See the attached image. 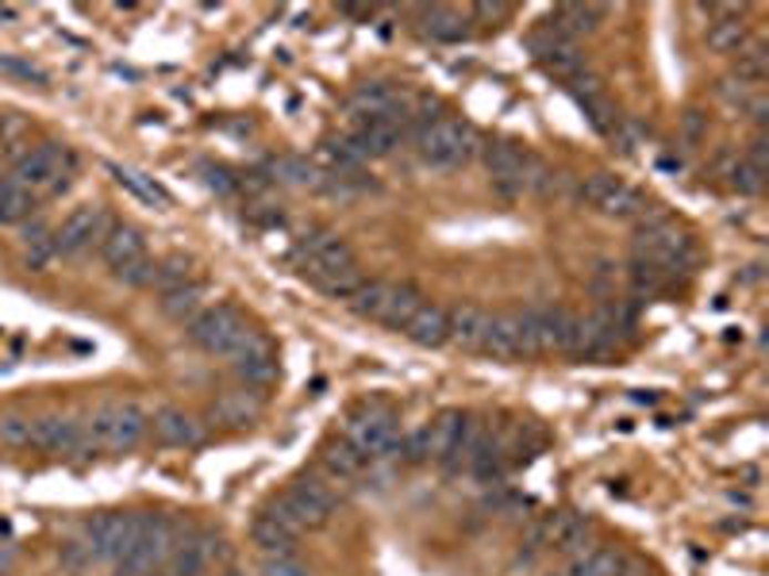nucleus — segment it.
<instances>
[{
    "instance_id": "f257e3e1",
    "label": "nucleus",
    "mask_w": 769,
    "mask_h": 576,
    "mask_svg": "<svg viewBox=\"0 0 769 576\" xmlns=\"http://www.w3.org/2000/svg\"><path fill=\"white\" fill-rule=\"evenodd\" d=\"M297 266L320 292L335 296V300H350L358 285L366 281L350 243L335 230H308L297 243Z\"/></svg>"
},
{
    "instance_id": "f03ea898",
    "label": "nucleus",
    "mask_w": 769,
    "mask_h": 576,
    "mask_svg": "<svg viewBox=\"0 0 769 576\" xmlns=\"http://www.w3.org/2000/svg\"><path fill=\"white\" fill-rule=\"evenodd\" d=\"M151 431V419L139 403H104L89 426H81V454H96V450H109V454H124L135 450L139 442Z\"/></svg>"
},
{
    "instance_id": "7ed1b4c3",
    "label": "nucleus",
    "mask_w": 769,
    "mask_h": 576,
    "mask_svg": "<svg viewBox=\"0 0 769 576\" xmlns=\"http://www.w3.org/2000/svg\"><path fill=\"white\" fill-rule=\"evenodd\" d=\"M347 304L358 319H370V323L404 331L408 319L423 308V296H420V288L408 281H362Z\"/></svg>"
},
{
    "instance_id": "20e7f679",
    "label": "nucleus",
    "mask_w": 769,
    "mask_h": 576,
    "mask_svg": "<svg viewBox=\"0 0 769 576\" xmlns=\"http://www.w3.org/2000/svg\"><path fill=\"white\" fill-rule=\"evenodd\" d=\"M420 158L435 169H458L481 151V135L458 115H435V120H423L420 127Z\"/></svg>"
},
{
    "instance_id": "39448f33",
    "label": "nucleus",
    "mask_w": 769,
    "mask_h": 576,
    "mask_svg": "<svg viewBox=\"0 0 769 576\" xmlns=\"http://www.w3.org/2000/svg\"><path fill=\"white\" fill-rule=\"evenodd\" d=\"M635 258L677 277V269H685L693 258V238L666 212H646L639 219V235H635Z\"/></svg>"
},
{
    "instance_id": "423d86ee",
    "label": "nucleus",
    "mask_w": 769,
    "mask_h": 576,
    "mask_svg": "<svg viewBox=\"0 0 769 576\" xmlns=\"http://www.w3.org/2000/svg\"><path fill=\"white\" fill-rule=\"evenodd\" d=\"M185 331H189V339L201 346L204 353L232 358V353L247 342V335L255 331V327L247 323V316H243L235 304H216V308H204Z\"/></svg>"
},
{
    "instance_id": "0eeeda50",
    "label": "nucleus",
    "mask_w": 769,
    "mask_h": 576,
    "mask_svg": "<svg viewBox=\"0 0 769 576\" xmlns=\"http://www.w3.org/2000/svg\"><path fill=\"white\" fill-rule=\"evenodd\" d=\"M485 169L504 193H527V188H546L551 173L535 154H527L520 143H485Z\"/></svg>"
},
{
    "instance_id": "6e6552de",
    "label": "nucleus",
    "mask_w": 769,
    "mask_h": 576,
    "mask_svg": "<svg viewBox=\"0 0 769 576\" xmlns=\"http://www.w3.org/2000/svg\"><path fill=\"white\" fill-rule=\"evenodd\" d=\"M342 439L358 450L366 461L378 457H392L400 450V423L389 408H358L355 415L347 419V434Z\"/></svg>"
},
{
    "instance_id": "1a4fd4ad",
    "label": "nucleus",
    "mask_w": 769,
    "mask_h": 576,
    "mask_svg": "<svg viewBox=\"0 0 769 576\" xmlns=\"http://www.w3.org/2000/svg\"><path fill=\"white\" fill-rule=\"evenodd\" d=\"M70 169H73V158L65 154L62 143H39L35 151H28L16 162L8 177L39 196V193H62V188L70 185Z\"/></svg>"
},
{
    "instance_id": "9d476101",
    "label": "nucleus",
    "mask_w": 769,
    "mask_h": 576,
    "mask_svg": "<svg viewBox=\"0 0 769 576\" xmlns=\"http://www.w3.org/2000/svg\"><path fill=\"white\" fill-rule=\"evenodd\" d=\"M581 200L612 219H643L650 212V204H646L639 188L627 185L616 173H593V177L581 181Z\"/></svg>"
},
{
    "instance_id": "9b49d317",
    "label": "nucleus",
    "mask_w": 769,
    "mask_h": 576,
    "mask_svg": "<svg viewBox=\"0 0 769 576\" xmlns=\"http://www.w3.org/2000/svg\"><path fill=\"white\" fill-rule=\"evenodd\" d=\"M481 353L496 361H515V358H535V335H531L527 311H501L489 316V331L481 342Z\"/></svg>"
},
{
    "instance_id": "f8f14e48",
    "label": "nucleus",
    "mask_w": 769,
    "mask_h": 576,
    "mask_svg": "<svg viewBox=\"0 0 769 576\" xmlns=\"http://www.w3.org/2000/svg\"><path fill=\"white\" fill-rule=\"evenodd\" d=\"M112 230V216L104 208H78L65 224L54 230V254H85V250H101V243Z\"/></svg>"
},
{
    "instance_id": "ddd939ff",
    "label": "nucleus",
    "mask_w": 769,
    "mask_h": 576,
    "mask_svg": "<svg viewBox=\"0 0 769 576\" xmlns=\"http://www.w3.org/2000/svg\"><path fill=\"white\" fill-rule=\"evenodd\" d=\"M531 54H535V62L543 65L546 73H554V78L558 81H574L577 73H585L588 65H585V58H581V51H577V43L574 39H566L562 35V31H554L551 23H546L543 31H535V35H531Z\"/></svg>"
},
{
    "instance_id": "4468645a",
    "label": "nucleus",
    "mask_w": 769,
    "mask_h": 576,
    "mask_svg": "<svg viewBox=\"0 0 769 576\" xmlns=\"http://www.w3.org/2000/svg\"><path fill=\"white\" fill-rule=\"evenodd\" d=\"M89 542L96 562H124L127 549L139 538V512L135 515H101L89 523Z\"/></svg>"
},
{
    "instance_id": "2eb2a0df",
    "label": "nucleus",
    "mask_w": 769,
    "mask_h": 576,
    "mask_svg": "<svg viewBox=\"0 0 769 576\" xmlns=\"http://www.w3.org/2000/svg\"><path fill=\"white\" fill-rule=\"evenodd\" d=\"M285 500H289V507L297 512L305 531L327 526L335 515V492H331V484L320 481V476H308V473L297 476V481L289 484V492H285Z\"/></svg>"
},
{
    "instance_id": "dca6fc26",
    "label": "nucleus",
    "mask_w": 769,
    "mask_h": 576,
    "mask_svg": "<svg viewBox=\"0 0 769 576\" xmlns=\"http://www.w3.org/2000/svg\"><path fill=\"white\" fill-rule=\"evenodd\" d=\"M232 369L247 389H269L277 381V350L266 335L250 331L247 342L232 353Z\"/></svg>"
},
{
    "instance_id": "f3484780",
    "label": "nucleus",
    "mask_w": 769,
    "mask_h": 576,
    "mask_svg": "<svg viewBox=\"0 0 769 576\" xmlns=\"http://www.w3.org/2000/svg\"><path fill=\"white\" fill-rule=\"evenodd\" d=\"M588 534H593V518L581 512H554L535 526V542L546 549H558V554H581L588 549Z\"/></svg>"
},
{
    "instance_id": "a211bd4d",
    "label": "nucleus",
    "mask_w": 769,
    "mask_h": 576,
    "mask_svg": "<svg viewBox=\"0 0 769 576\" xmlns=\"http://www.w3.org/2000/svg\"><path fill=\"white\" fill-rule=\"evenodd\" d=\"M151 431H154V439H158L162 446H201V442L208 439V431H204L201 419L189 415V411H182V408L154 411Z\"/></svg>"
},
{
    "instance_id": "6ab92c4d",
    "label": "nucleus",
    "mask_w": 769,
    "mask_h": 576,
    "mask_svg": "<svg viewBox=\"0 0 769 576\" xmlns=\"http://www.w3.org/2000/svg\"><path fill=\"white\" fill-rule=\"evenodd\" d=\"M101 258H104V266L112 269V277L127 274L131 266L146 261V238L127 224H112L109 238L101 243Z\"/></svg>"
},
{
    "instance_id": "aec40b11",
    "label": "nucleus",
    "mask_w": 769,
    "mask_h": 576,
    "mask_svg": "<svg viewBox=\"0 0 769 576\" xmlns=\"http://www.w3.org/2000/svg\"><path fill=\"white\" fill-rule=\"evenodd\" d=\"M350 109H355L362 120H381V115H408L404 109V93L392 85H384V81H366V85H358L355 101H350Z\"/></svg>"
},
{
    "instance_id": "412c9836",
    "label": "nucleus",
    "mask_w": 769,
    "mask_h": 576,
    "mask_svg": "<svg viewBox=\"0 0 769 576\" xmlns=\"http://www.w3.org/2000/svg\"><path fill=\"white\" fill-rule=\"evenodd\" d=\"M447 327H450V342L462 346V350H481L489 331V311L478 308V304H458V308H447Z\"/></svg>"
},
{
    "instance_id": "4be33fe9",
    "label": "nucleus",
    "mask_w": 769,
    "mask_h": 576,
    "mask_svg": "<svg viewBox=\"0 0 769 576\" xmlns=\"http://www.w3.org/2000/svg\"><path fill=\"white\" fill-rule=\"evenodd\" d=\"M31 446L39 450H51V454H73L81 446V423L65 415H47V419H35L31 426Z\"/></svg>"
},
{
    "instance_id": "5701e85b",
    "label": "nucleus",
    "mask_w": 769,
    "mask_h": 576,
    "mask_svg": "<svg viewBox=\"0 0 769 576\" xmlns=\"http://www.w3.org/2000/svg\"><path fill=\"white\" fill-rule=\"evenodd\" d=\"M404 335H408V342L423 346V350H439V346H447L450 342L447 308H439V304L423 300V308L404 323Z\"/></svg>"
},
{
    "instance_id": "b1692460",
    "label": "nucleus",
    "mask_w": 769,
    "mask_h": 576,
    "mask_svg": "<svg viewBox=\"0 0 769 576\" xmlns=\"http://www.w3.org/2000/svg\"><path fill=\"white\" fill-rule=\"evenodd\" d=\"M420 28L428 39H435V43H458V39L470 35V12H462V8H450V4H431L420 12Z\"/></svg>"
},
{
    "instance_id": "393cba45",
    "label": "nucleus",
    "mask_w": 769,
    "mask_h": 576,
    "mask_svg": "<svg viewBox=\"0 0 769 576\" xmlns=\"http://www.w3.org/2000/svg\"><path fill=\"white\" fill-rule=\"evenodd\" d=\"M465 426H470V415H465V411H458V408L439 411V415L428 423L431 461H447L450 454H454V446L462 442Z\"/></svg>"
},
{
    "instance_id": "a878e982",
    "label": "nucleus",
    "mask_w": 769,
    "mask_h": 576,
    "mask_svg": "<svg viewBox=\"0 0 769 576\" xmlns=\"http://www.w3.org/2000/svg\"><path fill=\"white\" fill-rule=\"evenodd\" d=\"M604 12H608V8H601V4H562V8H554L551 28L577 43L581 35H593V31L601 28Z\"/></svg>"
},
{
    "instance_id": "bb28decb",
    "label": "nucleus",
    "mask_w": 769,
    "mask_h": 576,
    "mask_svg": "<svg viewBox=\"0 0 769 576\" xmlns=\"http://www.w3.org/2000/svg\"><path fill=\"white\" fill-rule=\"evenodd\" d=\"M619 565H624V554H616L608 546H588L570 557L558 576H616Z\"/></svg>"
},
{
    "instance_id": "cd10ccee",
    "label": "nucleus",
    "mask_w": 769,
    "mask_h": 576,
    "mask_svg": "<svg viewBox=\"0 0 769 576\" xmlns=\"http://www.w3.org/2000/svg\"><path fill=\"white\" fill-rule=\"evenodd\" d=\"M204 288L201 281H189V285H182V288H174V292H166L158 300V308H162V316L166 319H174V323H185L189 327L196 316L204 311Z\"/></svg>"
},
{
    "instance_id": "c85d7f7f",
    "label": "nucleus",
    "mask_w": 769,
    "mask_h": 576,
    "mask_svg": "<svg viewBox=\"0 0 769 576\" xmlns=\"http://www.w3.org/2000/svg\"><path fill=\"white\" fill-rule=\"evenodd\" d=\"M39 208V196L31 188L16 185L12 177H0V227H12L31 219V212Z\"/></svg>"
},
{
    "instance_id": "c756f323",
    "label": "nucleus",
    "mask_w": 769,
    "mask_h": 576,
    "mask_svg": "<svg viewBox=\"0 0 769 576\" xmlns=\"http://www.w3.org/2000/svg\"><path fill=\"white\" fill-rule=\"evenodd\" d=\"M750 43V28L742 16H716L708 23V47L716 54H739Z\"/></svg>"
},
{
    "instance_id": "7c9ffc66",
    "label": "nucleus",
    "mask_w": 769,
    "mask_h": 576,
    "mask_svg": "<svg viewBox=\"0 0 769 576\" xmlns=\"http://www.w3.org/2000/svg\"><path fill=\"white\" fill-rule=\"evenodd\" d=\"M109 173L116 177L120 188H127V193L139 196L143 204H151V208H170V193L154 177H146V173H139L131 166H109Z\"/></svg>"
},
{
    "instance_id": "2f4dec72",
    "label": "nucleus",
    "mask_w": 769,
    "mask_h": 576,
    "mask_svg": "<svg viewBox=\"0 0 769 576\" xmlns=\"http://www.w3.org/2000/svg\"><path fill=\"white\" fill-rule=\"evenodd\" d=\"M320 461H324V469L335 476V481H355V476L366 469V457L358 454V450L350 446L347 439L327 442V446L320 450Z\"/></svg>"
},
{
    "instance_id": "473e14b6",
    "label": "nucleus",
    "mask_w": 769,
    "mask_h": 576,
    "mask_svg": "<svg viewBox=\"0 0 769 576\" xmlns=\"http://www.w3.org/2000/svg\"><path fill=\"white\" fill-rule=\"evenodd\" d=\"M250 538H255V546H258L266 557L297 554V538H293V534L285 531V526H277L266 512H262V515L255 518V526H250Z\"/></svg>"
},
{
    "instance_id": "72a5a7b5",
    "label": "nucleus",
    "mask_w": 769,
    "mask_h": 576,
    "mask_svg": "<svg viewBox=\"0 0 769 576\" xmlns=\"http://www.w3.org/2000/svg\"><path fill=\"white\" fill-rule=\"evenodd\" d=\"M258 411H262V403L255 400V392L239 389V392H227V397H219L216 408H212V415H216L219 423L247 426V423H255Z\"/></svg>"
},
{
    "instance_id": "f704fd0d",
    "label": "nucleus",
    "mask_w": 769,
    "mask_h": 576,
    "mask_svg": "<svg viewBox=\"0 0 769 576\" xmlns=\"http://www.w3.org/2000/svg\"><path fill=\"white\" fill-rule=\"evenodd\" d=\"M193 281V261L185 254H170V258L154 261V274H151V285L146 288H158L162 296L174 292V288L189 285Z\"/></svg>"
},
{
    "instance_id": "c9c22d12",
    "label": "nucleus",
    "mask_w": 769,
    "mask_h": 576,
    "mask_svg": "<svg viewBox=\"0 0 769 576\" xmlns=\"http://www.w3.org/2000/svg\"><path fill=\"white\" fill-rule=\"evenodd\" d=\"M735 78L742 81V85H762V81L769 78V51L762 43H747L739 51V62H735Z\"/></svg>"
},
{
    "instance_id": "e433bc0d",
    "label": "nucleus",
    "mask_w": 769,
    "mask_h": 576,
    "mask_svg": "<svg viewBox=\"0 0 769 576\" xmlns=\"http://www.w3.org/2000/svg\"><path fill=\"white\" fill-rule=\"evenodd\" d=\"M669 285H674V274H666V269L635 258V266H632V292L635 296H646V300H650V296L666 292Z\"/></svg>"
},
{
    "instance_id": "4c0bfd02",
    "label": "nucleus",
    "mask_w": 769,
    "mask_h": 576,
    "mask_svg": "<svg viewBox=\"0 0 769 576\" xmlns=\"http://www.w3.org/2000/svg\"><path fill=\"white\" fill-rule=\"evenodd\" d=\"M727 185H731L735 193H747V196L762 193V169H755L739 154V158H731V166H727Z\"/></svg>"
},
{
    "instance_id": "58836bf2",
    "label": "nucleus",
    "mask_w": 769,
    "mask_h": 576,
    "mask_svg": "<svg viewBox=\"0 0 769 576\" xmlns=\"http://www.w3.org/2000/svg\"><path fill=\"white\" fill-rule=\"evenodd\" d=\"M31 426H35V419L28 415H0V442L4 446H31Z\"/></svg>"
},
{
    "instance_id": "ea45409f",
    "label": "nucleus",
    "mask_w": 769,
    "mask_h": 576,
    "mask_svg": "<svg viewBox=\"0 0 769 576\" xmlns=\"http://www.w3.org/2000/svg\"><path fill=\"white\" fill-rule=\"evenodd\" d=\"M400 461L404 465H423V461H431V442H428V426H420V431H412L408 439H400Z\"/></svg>"
},
{
    "instance_id": "a19ab883",
    "label": "nucleus",
    "mask_w": 769,
    "mask_h": 576,
    "mask_svg": "<svg viewBox=\"0 0 769 576\" xmlns=\"http://www.w3.org/2000/svg\"><path fill=\"white\" fill-rule=\"evenodd\" d=\"M258 576H312V573H308V565L297 554H285V557H262Z\"/></svg>"
},
{
    "instance_id": "79ce46f5",
    "label": "nucleus",
    "mask_w": 769,
    "mask_h": 576,
    "mask_svg": "<svg viewBox=\"0 0 769 576\" xmlns=\"http://www.w3.org/2000/svg\"><path fill=\"white\" fill-rule=\"evenodd\" d=\"M93 562H96V557H93V549H89L85 542H70V546L62 549V565L70 573H85Z\"/></svg>"
},
{
    "instance_id": "37998d69",
    "label": "nucleus",
    "mask_w": 769,
    "mask_h": 576,
    "mask_svg": "<svg viewBox=\"0 0 769 576\" xmlns=\"http://www.w3.org/2000/svg\"><path fill=\"white\" fill-rule=\"evenodd\" d=\"M0 70L4 73H12V78H23V81H35V85H47V73L39 70V65H31V62H20V58H0Z\"/></svg>"
},
{
    "instance_id": "c03bdc74",
    "label": "nucleus",
    "mask_w": 769,
    "mask_h": 576,
    "mask_svg": "<svg viewBox=\"0 0 769 576\" xmlns=\"http://www.w3.org/2000/svg\"><path fill=\"white\" fill-rule=\"evenodd\" d=\"M470 16H478V20H485L489 28H496V23H504L512 16V4H501V0H496V4H473V12Z\"/></svg>"
},
{
    "instance_id": "a18cd8bd",
    "label": "nucleus",
    "mask_w": 769,
    "mask_h": 576,
    "mask_svg": "<svg viewBox=\"0 0 769 576\" xmlns=\"http://www.w3.org/2000/svg\"><path fill=\"white\" fill-rule=\"evenodd\" d=\"M12 16H16V8H4V4H0V20H12Z\"/></svg>"
},
{
    "instance_id": "49530a36",
    "label": "nucleus",
    "mask_w": 769,
    "mask_h": 576,
    "mask_svg": "<svg viewBox=\"0 0 769 576\" xmlns=\"http://www.w3.org/2000/svg\"><path fill=\"white\" fill-rule=\"evenodd\" d=\"M4 569H8V554H4V557H0V573H4Z\"/></svg>"
},
{
    "instance_id": "de8ad7c7",
    "label": "nucleus",
    "mask_w": 769,
    "mask_h": 576,
    "mask_svg": "<svg viewBox=\"0 0 769 576\" xmlns=\"http://www.w3.org/2000/svg\"><path fill=\"white\" fill-rule=\"evenodd\" d=\"M224 576H243V573H235V569H227V573H224Z\"/></svg>"
}]
</instances>
